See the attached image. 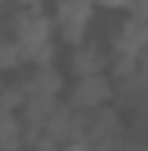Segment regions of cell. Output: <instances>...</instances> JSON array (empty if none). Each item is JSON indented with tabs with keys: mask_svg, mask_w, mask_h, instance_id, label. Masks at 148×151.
<instances>
[{
	"mask_svg": "<svg viewBox=\"0 0 148 151\" xmlns=\"http://www.w3.org/2000/svg\"><path fill=\"white\" fill-rule=\"evenodd\" d=\"M113 105L125 116L148 111V73L142 67L113 78Z\"/></svg>",
	"mask_w": 148,
	"mask_h": 151,
	"instance_id": "277c9868",
	"label": "cell"
},
{
	"mask_svg": "<svg viewBox=\"0 0 148 151\" xmlns=\"http://www.w3.org/2000/svg\"><path fill=\"white\" fill-rule=\"evenodd\" d=\"M93 0H55V18H52V29L64 44H81L87 41V29L93 20Z\"/></svg>",
	"mask_w": 148,
	"mask_h": 151,
	"instance_id": "7a4b0ae2",
	"label": "cell"
},
{
	"mask_svg": "<svg viewBox=\"0 0 148 151\" xmlns=\"http://www.w3.org/2000/svg\"><path fill=\"white\" fill-rule=\"evenodd\" d=\"M64 102L73 105L75 111H93L99 105L113 102V78H111V73H96V76L75 78Z\"/></svg>",
	"mask_w": 148,
	"mask_h": 151,
	"instance_id": "3957f363",
	"label": "cell"
},
{
	"mask_svg": "<svg viewBox=\"0 0 148 151\" xmlns=\"http://www.w3.org/2000/svg\"><path fill=\"white\" fill-rule=\"evenodd\" d=\"M128 131V116L113 102L81 111V145L84 151H119Z\"/></svg>",
	"mask_w": 148,
	"mask_h": 151,
	"instance_id": "6da1fadb",
	"label": "cell"
},
{
	"mask_svg": "<svg viewBox=\"0 0 148 151\" xmlns=\"http://www.w3.org/2000/svg\"><path fill=\"white\" fill-rule=\"evenodd\" d=\"M26 151H64V148H61V145H55V142H50V139L44 137V139H38L35 145H32V148H26Z\"/></svg>",
	"mask_w": 148,
	"mask_h": 151,
	"instance_id": "ba28073f",
	"label": "cell"
},
{
	"mask_svg": "<svg viewBox=\"0 0 148 151\" xmlns=\"http://www.w3.org/2000/svg\"><path fill=\"white\" fill-rule=\"evenodd\" d=\"M145 50H148V18L128 15L125 20H119V26L111 38V55H128L139 61Z\"/></svg>",
	"mask_w": 148,
	"mask_h": 151,
	"instance_id": "5b68a950",
	"label": "cell"
},
{
	"mask_svg": "<svg viewBox=\"0 0 148 151\" xmlns=\"http://www.w3.org/2000/svg\"><path fill=\"white\" fill-rule=\"evenodd\" d=\"M20 78L26 84V93H41V96H61L64 87V76L55 67V61H47V64H26L20 70Z\"/></svg>",
	"mask_w": 148,
	"mask_h": 151,
	"instance_id": "52a82bcc",
	"label": "cell"
},
{
	"mask_svg": "<svg viewBox=\"0 0 148 151\" xmlns=\"http://www.w3.org/2000/svg\"><path fill=\"white\" fill-rule=\"evenodd\" d=\"M139 67H142V70H145V73H148V50H145V52H142V55H139Z\"/></svg>",
	"mask_w": 148,
	"mask_h": 151,
	"instance_id": "9c48e42d",
	"label": "cell"
},
{
	"mask_svg": "<svg viewBox=\"0 0 148 151\" xmlns=\"http://www.w3.org/2000/svg\"><path fill=\"white\" fill-rule=\"evenodd\" d=\"M108 67H111V47H105L99 41H81V44H75L70 50V58H67V70L75 78L108 73Z\"/></svg>",
	"mask_w": 148,
	"mask_h": 151,
	"instance_id": "8992f818",
	"label": "cell"
}]
</instances>
